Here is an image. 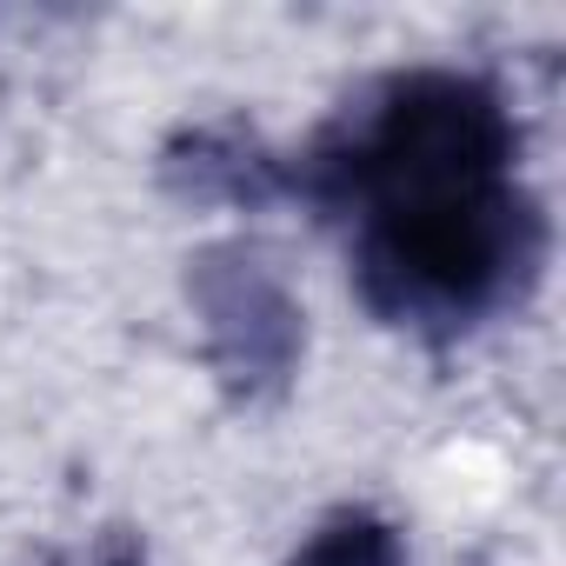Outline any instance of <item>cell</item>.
<instances>
[{"mask_svg":"<svg viewBox=\"0 0 566 566\" xmlns=\"http://www.w3.org/2000/svg\"><path fill=\"white\" fill-rule=\"evenodd\" d=\"M546 213L520 180L354 213V280L387 327L467 334L533 294Z\"/></svg>","mask_w":566,"mask_h":566,"instance_id":"1","label":"cell"},{"mask_svg":"<svg viewBox=\"0 0 566 566\" xmlns=\"http://www.w3.org/2000/svg\"><path fill=\"white\" fill-rule=\"evenodd\" d=\"M520 127L493 81L460 67L387 74L301 154L287 187H307L327 213H367L387 200H427L513 180Z\"/></svg>","mask_w":566,"mask_h":566,"instance_id":"2","label":"cell"},{"mask_svg":"<svg viewBox=\"0 0 566 566\" xmlns=\"http://www.w3.org/2000/svg\"><path fill=\"white\" fill-rule=\"evenodd\" d=\"M187 301H193L207 354L233 394L253 400V394L287 387V374L301 367L307 327H301V301L266 266V253H253L240 240L193 253L187 260Z\"/></svg>","mask_w":566,"mask_h":566,"instance_id":"3","label":"cell"},{"mask_svg":"<svg viewBox=\"0 0 566 566\" xmlns=\"http://www.w3.org/2000/svg\"><path fill=\"white\" fill-rule=\"evenodd\" d=\"M167 180L200 193V200H273L280 187H287V167H280L253 134L240 127H193L167 147Z\"/></svg>","mask_w":566,"mask_h":566,"instance_id":"4","label":"cell"},{"mask_svg":"<svg viewBox=\"0 0 566 566\" xmlns=\"http://www.w3.org/2000/svg\"><path fill=\"white\" fill-rule=\"evenodd\" d=\"M287 566H407V539L394 520L354 506V513H334L327 526H314V539Z\"/></svg>","mask_w":566,"mask_h":566,"instance_id":"5","label":"cell"}]
</instances>
